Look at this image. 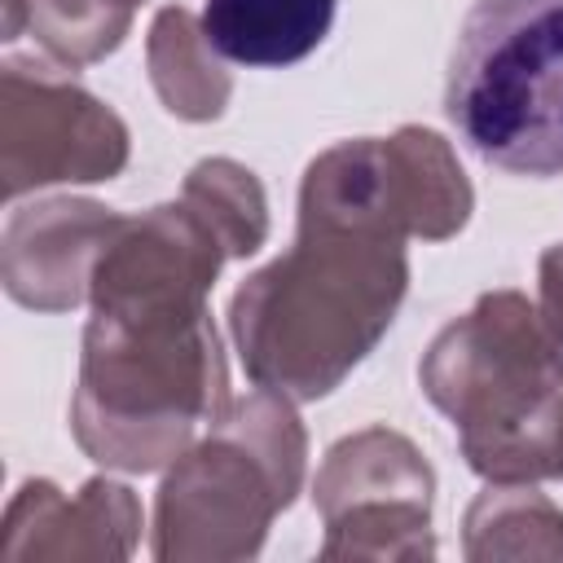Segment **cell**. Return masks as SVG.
Returning <instances> with one entry per match:
<instances>
[{
	"mask_svg": "<svg viewBox=\"0 0 563 563\" xmlns=\"http://www.w3.org/2000/svg\"><path fill=\"white\" fill-rule=\"evenodd\" d=\"M119 211L92 198H44L18 207L0 238V282L13 303L35 312H70L88 299L101 246L119 229Z\"/></svg>",
	"mask_w": 563,
	"mask_h": 563,
	"instance_id": "8",
	"label": "cell"
},
{
	"mask_svg": "<svg viewBox=\"0 0 563 563\" xmlns=\"http://www.w3.org/2000/svg\"><path fill=\"white\" fill-rule=\"evenodd\" d=\"M132 4H141V0H132Z\"/></svg>",
	"mask_w": 563,
	"mask_h": 563,
	"instance_id": "17",
	"label": "cell"
},
{
	"mask_svg": "<svg viewBox=\"0 0 563 563\" xmlns=\"http://www.w3.org/2000/svg\"><path fill=\"white\" fill-rule=\"evenodd\" d=\"M444 114L488 167L563 172V0H475L457 26Z\"/></svg>",
	"mask_w": 563,
	"mask_h": 563,
	"instance_id": "5",
	"label": "cell"
},
{
	"mask_svg": "<svg viewBox=\"0 0 563 563\" xmlns=\"http://www.w3.org/2000/svg\"><path fill=\"white\" fill-rule=\"evenodd\" d=\"M123 119L79 88L66 66L31 53L0 66V194L4 202L44 185H97L128 167Z\"/></svg>",
	"mask_w": 563,
	"mask_h": 563,
	"instance_id": "6",
	"label": "cell"
},
{
	"mask_svg": "<svg viewBox=\"0 0 563 563\" xmlns=\"http://www.w3.org/2000/svg\"><path fill=\"white\" fill-rule=\"evenodd\" d=\"M435 471L418 444L391 427L343 435L312 479L325 523V559H431Z\"/></svg>",
	"mask_w": 563,
	"mask_h": 563,
	"instance_id": "7",
	"label": "cell"
},
{
	"mask_svg": "<svg viewBox=\"0 0 563 563\" xmlns=\"http://www.w3.org/2000/svg\"><path fill=\"white\" fill-rule=\"evenodd\" d=\"M339 0H207L202 35L238 66H295L317 53L334 26Z\"/></svg>",
	"mask_w": 563,
	"mask_h": 563,
	"instance_id": "11",
	"label": "cell"
},
{
	"mask_svg": "<svg viewBox=\"0 0 563 563\" xmlns=\"http://www.w3.org/2000/svg\"><path fill=\"white\" fill-rule=\"evenodd\" d=\"M308 435L277 391H246L163 475L154 497V559L233 563L255 559L273 519L303 488Z\"/></svg>",
	"mask_w": 563,
	"mask_h": 563,
	"instance_id": "4",
	"label": "cell"
},
{
	"mask_svg": "<svg viewBox=\"0 0 563 563\" xmlns=\"http://www.w3.org/2000/svg\"><path fill=\"white\" fill-rule=\"evenodd\" d=\"M462 550L488 559H563V510L532 484H488L462 519Z\"/></svg>",
	"mask_w": 563,
	"mask_h": 563,
	"instance_id": "14",
	"label": "cell"
},
{
	"mask_svg": "<svg viewBox=\"0 0 563 563\" xmlns=\"http://www.w3.org/2000/svg\"><path fill=\"white\" fill-rule=\"evenodd\" d=\"M145 66L167 114L185 123H211L224 114L233 79L220 53L211 48V40L202 35V22L189 9L163 4L154 13L145 35Z\"/></svg>",
	"mask_w": 563,
	"mask_h": 563,
	"instance_id": "12",
	"label": "cell"
},
{
	"mask_svg": "<svg viewBox=\"0 0 563 563\" xmlns=\"http://www.w3.org/2000/svg\"><path fill=\"white\" fill-rule=\"evenodd\" d=\"M88 303L70 396L75 444L106 471H163L233 400L211 303L150 290Z\"/></svg>",
	"mask_w": 563,
	"mask_h": 563,
	"instance_id": "1",
	"label": "cell"
},
{
	"mask_svg": "<svg viewBox=\"0 0 563 563\" xmlns=\"http://www.w3.org/2000/svg\"><path fill=\"white\" fill-rule=\"evenodd\" d=\"M418 387L488 484L563 479V347L528 295L488 290L453 317L427 343Z\"/></svg>",
	"mask_w": 563,
	"mask_h": 563,
	"instance_id": "3",
	"label": "cell"
},
{
	"mask_svg": "<svg viewBox=\"0 0 563 563\" xmlns=\"http://www.w3.org/2000/svg\"><path fill=\"white\" fill-rule=\"evenodd\" d=\"M132 13V0H4V44L31 35L40 57L79 70L123 44Z\"/></svg>",
	"mask_w": 563,
	"mask_h": 563,
	"instance_id": "13",
	"label": "cell"
},
{
	"mask_svg": "<svg viewBox=\"0 0 563 563\" xmlns=\"http://www.w3.org/2000/svg\"><path fill=\"white\" fill-rule=\"evenodd\" d=\"M378 180L383 207L405 238L444 242L466 229L475 189L453 154V145L418 123L378 136Z\"/></svg>",
	"mask_w": 563,
	"mask_h": 563,
	"instance_id": "10",
	"label": "cell"
},
{
	"mask_svg": "<svg viewBox=\"0 0 563 563\" xmlns=\"http://www.w3.org/2000/svg\"><path fill=\"white\" fill-rule=\"evenodd\" d=\"M141 541V501L119 479H88L66 497L53 479H26L0 532L4 563H70V559H128Z\"/></svg>",
	"mask_w": 563,
	"mask_h": 563,
	"instance_id": "9",
	"label": "cell"
},
{
	"mask_svg": "<svg viewBox=\"0 0 563 563\" xmlns=\"http://www.w3.org/2000/svg\"><path fill=\"white\" fill-rule=\"evenodd\" d=\"M180 198L207 220V229L224 242L229 260H246L268 238V198L251 167L238 158H202L189 167Z\"/></svg>",
	"mask_w": 563,
	"mask_h": 563,
	"instance_id": "15",
	"label": "cell"
},
{
	"mask_svg": "<svg viewBox=\"0 0 563 563\" xmlns=\"http://www.w3.org/2000/svg\"><path fill=\"white\" fill-rule=\"evenodd\" d=\"M405 290V238L299 220L295 246L233 290L229 334L255 387L321 400L378 347Z\"/></svg>",
	"mask_w": 563,
	"mask_h": 563,
	"instance_id": "2",
	"label": "cell"
},
{
	"mask_svg": "<svg viewBox=\"0 0 563 563\" xmlns=\"http://www.w3.org/2000/svg\"><path fill=\"white\" fill-rule=\"evenodd\" d=\"M537 312L563 347V242H554L537 264Z\"/></svg>",
	"mask_w": 563,
	"mask_h": 563,
	"instance_id": "16",
	"label": "cell"
}]
</instances>
